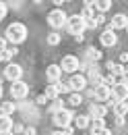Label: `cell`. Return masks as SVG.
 Segmentation results:
<instances>
[{"label":"cell","instance_id":"52a82bcc","mask_svg":"<svg viewBox=\"0 0 128 135\" xmlns=\"http://www.w3.org/2000/svg\"><path fill=\"white\" fill-rule=\"evenodd\" d=\"M21 77H23V69L19 67V65H8V67L4 69V79H8V81H21Z\"/></svg>","mask_w":128,"mask_h":135},{"label":"cell","instance_id":"f6af8a7d","mask_svg":"<svg viewBox=\"0 0 128 135\" xmlns=\"http://www.w3.org/2000/svg\"><path fill=\"white\" fill-rule=\"evenodd\" d=\"M126 31H128V25H126Z\"/></svg>","mask_w":128,"mask_h":135},{"label":"cell","instance_id":"836d02e7","mask_svg":"<svg viewBox=\"0 0 128 135\" xmlns=\"http://www.w3.org/2000/svg\"><path fill=\"white\" fill-rule=\"evenodd\" d=\"M6 50V37H0V52Z\"/></svg>","mask_w":128,"mask_h":135},{"label":"cell","instance_id":"603a6c76","mask_svg":"<svg viewBox=\"0 0 128 135\" xmlns=\"http://www.w3.org/2000/svg\"><path fill=\"white\" fill-rule=\"evenodd\" d=\"M95 8L103 15L105 11H110V8H112V2H110V0H99V2H95Z\"/></svg>","mask_w":128,"mask_h":135},{"label":"cell","instance_id":"f546056e","mask_svg":"<svg viewBox=\"0 0 128 135\" xmlns=\"http://www.w3.org/2000/svg\"><path fill=\"white\" fill-rule=\"evenodd\" d=\"M58 87H60V94H66V91H70V85H68V83H62V81L58 83Z\"/></svg>","mask_w":128,"mask_h":135},{"label":"cell","instance_id":"44dd1931","mask_svg":"<svg viewBox=\"0 0 128 135\" xmlns=\"http://www.w3.org/2000/svg\"><path fill=\"white\" fill-rule=\"evenodd\" d=\"M74 125H77L79 129H87V127L91 125V118H89V114H79V117H74Z\"/></svg>","mask_w":128,"mask_h":135},{"label":"cell","instance_id":"e575fe53","mask_svg":"<svg viewBox=\"0 0 128 135\" xmlns=\"http://www.w3.org/2000/svg\"><path fill=\"white\" fill-rule=\"evenodd\" d=\"M116 127H124V117H116Z\"/></svg>","mask_w":128,"mask_h":135},{"label":"cell","instance_id":"484cf974","mask_svg":"<svg viewBox=\"0 0 128 135\" xmlns=\"http://www.w3.org/2000/svg\"><path fill=\"white\" fill-rule=\"evenodd\" d=\"M0 54H2V60H13V56L19 54V52H17V48H6V50L0 52Z\"/></svg>","mask_w":128,"mask_h":135},{"label":"cell","instance_id":"60d3db41","mask_svg":"<svg viewBox=\"0 0 128 135\" xmlns=\"http://www.w3.org/2000/svg\"><path fill=\"white\" fill-rule=\"evenodd\" d=\"M52 135H64V133H62V131H54Z\"/></svg>","mask_w":128,"mask_h":135},{"label":"cell","instance_id":"ab89813d","mask_svg":"<svg viewBox=\"0 0 128 135\" xmlns=\"http://www.w3.org/2000/svg\"><path fill=\"white\" fill-rule=\"evenodd\" d=\"M46 102H48V98H46L44 94H41V96H37V104H46Z\"/></svg>","mask_w":128,"mask_h":135},{"label":"cell","instance_id":"4316f807","mask_svg":"<svg viewBox=\"0 0 128 135\" xmlns=\"http://www.w3.org/2000/svg\"><path fill=\"white\" fill-rule=\"evenodd\" d=\"M60 40H62V35L56 33V31H52V33L48 35V44H50V46H56V44H60Z\"/></svg>","mask_w":128,"mask_h":135},{"label":"cell","instance_id":"8fae6325","mask_svg":"<svg viewBox=\"0 0 128 135\" xmlns=\"http://www.w3.org/2000/svg\"><path fill=\"white\" fill-rule=\"evenodd\" d=\"M68 85H70V89H74V91L79 94V91H83V89L87 87V77H85V75H72L70 81H68Z\"/></svg>","mask_w":128,"mask_h":135},{"label":"cell","instance_id":"7a4b0ae2","mask_svg":"<svg viewBox=\"0 0 128 135\" xmlns=\"http://www.w3.org/2000/svg\"><path fill=\"white\" fill-rule=\"evenodd\" d=\"M66 21H68V15L64 13L62 8H54V11H50V15H48L50 27H54V29L66 27Z\"/></svg>","mask_w":128,"mask_h":135},{"label":"cell","instance_id":"2e32d148","mask_svg":"<svg viewBox=\"0 0 128 135\" xmlns=\"http://www.w3.org/2000/svg\"><path fill=\"white\" fill-rule=\"evenodd\" d=\"M17 110H21L25 117L27 114H31L33 118H37V110H35V106L33 104H27V102H21V104H17Z\"/></svg>","mask_w":128,"mask_h":135},{"label":"cell","instance_id":"d6986e66","mask_svg":"<svg viewBox=\"0 0 128 135\" xmlns=\"http://www.w3.org/2000/svg\"><path fill=\"white\" fill-rule=\"evenodd\" d=\"M8 131H13V118L0 114V135H2V133H8Z\"/></svg>","mask_w":128,"mask_h":135},{"label":"cell","instance_id":"ee69618b","mask_svg":"<svg viewBox=\"0 0 128 135\" xmlns=\"http://www.w3.org/2000/svg\"><path fill=\"white\" fill-rule=\"evenodd\" d=\"M0 60H2V54H0Z\"/></svg>","mask_w":128,"mask_h":135},{"label":"cell","instance_id":"74e56055","mask_svg":"<svg viewBox=\"0 0 128 135\" xmlns=\"http://www.w3.org/2000/svg\"><path fill=\"white\" fill-rule=\"evenodd\" d=\"M13 131H15V133H21V131H25V127H23V125H15Z\"/></svg>","mask_w":128,"mask_h":135},{"label":"cell","instance_id":"b9f144b4","mask_svg":"<svg viewBox=\"0 0 128 135\" xmlns=\"http://www.w3.org/2000/svg\"><path fill=\"white\" fill-rule=\"evenodd\" d=\"M2 135H13V131H8V133H2Z\"/></svg>","mask_w":128,"mask_h":135},{"label":"cell","instance_id":"7402d4cb","mask_svg":"<svg viewBox=\"0 0 128 135\" xmlns=\"http://www.w3.org/2000/svg\"><path fill=\"white\" fill-rule=\"evenodd\" d=\"M85 56H87V60H91V62H93V60H99V58H101V52L97 50V48H93V46H91V48H87V50H85Z\"/></svg>","mask_w":128,"mask_h":135},{"label":"cell","instance_id":"1f68e13d","mask_svg":"<svg viewBox=\"0 0 128 135\" xmlns=\"http://www.w3.org/2000/svg\"><path fill=\"white\" fill-rule=\"evenodd\" d=\"M91 135H112V131L110 129H99V131H93Z\"/></svg>","mask_w":128,"mask_h":135},{"label":"cell","instance_id":"d590c367","mask_svg":"<svg viewBox=\"0 0 128 135\" xmlns=\"http://www.w3.org/2000/svg\"><path fill=\"white\" fill-rule=\"evenodd\" d=\"M62 133L64 135H72L74 133V127H66V129H62Z\"/></svg>","mask_w":128,"mask_h":135},{"label":"cell","instance_id":"e0dca14e","mask_svg":"<svg viewBox=\"0 0 128 135\" xmlns=\"http://www.w3.org/2000/svg\"><path fill=\"white\" fill-rule=\"evenodd\" d=\"M48 100H58V96H60V87H58V83H50L48 87H46V94H44Z\"/></svg>","mask_w":128,"mask_h":135},{"label":"cell","instance_id":"ba28073f","mask_svg":"<svg viewBox=\"0 0 128 135\" xmlns=\"http://www.w3.org/2000/svg\"><path fill=\"white\" fill-rule=\"evenodd\" d=\"M46 79H48L50 83H60V79H62V69H60V65H50L46 69Z\"/></svg>","mask_w":128,"mask_h":135},{"label":"cell","instance_id":"4dcf8cb0","mask_svg":"<svg viewBox=\"0 0 128 135\" xmlns=\"http://www.w3.org/2000/svg\"><path fill=\"white\" fill-rule=\"evenodd\" d=\"M4 17H6V4H4V2H0V21H2Z\"/></svg>","mask_w":128,"mask_h":135},{"label":"cell","instance_id":"6da1fadb","mask_svg":"<svg viewBox=\"0 0 128 135\" xmlns=\"http://www.w3.org/2000/svg\"><path fill=\"white\" fill-rule=\"evenodd\" d=\"M4 37H6V42H10V44H21V42L27 40V27H25L23 23H13V25L6 27Z\"/></svg>","mask_w":128,"mask_h":135},{"label":"cell","instance_id":"7c38bea8","mask_svg":"<svg viewBox=\"0 0 128 135\" xmlns=\"http://www.w3.org/2000/svg\"><path fill=\"white\" fill-rule=\"evenodd\" d=\"M99 42H101L103 46L112 48V46H116V44H118V35H116V31H114V29H105V31L101 33V37H99Z\"/></svg>","mask_w":128,"mask_h":135},{"label":"cell","instance_id":"83f0119b","mask_svg":"<svg viewBox=\"0 0 128 135\" xmlns=\"http://www.w3.org/2000/svg\"><path fill=\"white\" fill-rule=\"evenodd\" d=\"M99 129H105V123H103V118L91 120V133H93V131H99Z\"/></svg>","mask_w":128,"mask_h":135},{"label":"cell","instance_id":"d6a6232c","mask_svg":"<svg viewBox=\"0 0 128 135\" xmlns=\"http://www.w3.org/2000/svg\"><path fill=\"white\" fill-rule=\"evenodd\" d=\"M25 135H37V129L35 127H25Z\"/></svg>","mask_w":128,"mask_h":135},{"label":"cell","instance_id":"8992f818","mask_svg":"<svg viewBox=\"0 0 128 135\" xmlns=\"http://www.w3.org/2000/svg\"><path fill=\"white\" fill-rule=\"evenodd\" d=\"M81 67V62H79V58L77 56H64L62 58V62H60V69H62V73H74V71H79Z\"/></svg>","mask_w":128,"mask_h":135},{"label":"cell","instance_id":"8d00e7d4","mask_svg":"<svg viewBox=\"0 0 128 135\" xmlns=\"http://www.w3.org/2000/svg\"><path fill=\"white\" fill-rule=\"evenodd\" d=\"M122 83L128 85V69H126V67H124V75H122Z\"/></svg>","mask_w":128,"mask_h":135},{"label":"cell","instance_id":"9a60e30c","mask_svg":"<svg viewBox=\"0 0 128 135\" xmlns=\"http://www.w3.org/2000/svg\"><path fill=\"white\" fill-rule=\"evenodd\" d=\"M95 98L99 102H105V100H110L112 98V87H108V85H99V87H95Z\"/></svg>","mask_w":128,"mask_h":135},{"label":"cell","instance_id":"9c48e42d","mask_svg":"<svg viewBox=\"0 0 128 135\" xmlns=\"http://www.w3.org/2000/svg\"><path fill=\"white\" fill-rule=\"evenodd\" d=\"M112 98L118 102H126L128 100V85L126 83H116L112 87Z\"/></svg>","mask_w":128,"mask_h":135},{"label":"cell","instance_id":"5b68a950","mask_svg":"<svg viewBox=\"0 0 128 135\" xmlns=\"http://www.w3.org/2000/svg\"><path fill=\"white\" fill-rule=\"evenodd\" d=\"M27 94H29V85L25 83V81H15V83H13V87H10V96H13L15 100L27 98Z\"/></svg>","mask_w":128,"mask_h":135},{"label":"cell","instance_id":"ffe728a7","mask_svg":"<svg viewBox=\"0 0 128 135\" xmlns=\"http://www.w3.org/2000/svg\"><path fill=\"white\" fill-rule=\"evenodd\" d=\"M15 110H17V104H13V102H2L0 104V114H4V117H10Z\"/></svg>","mask_w":128,"mask_h":135},{"label":"cell","instance_id":"cb8c5ba5","mask_svg":"<svg viewBox=\"0 0 128 135\" xmlns=\"http://www.w3.org/2000/svg\"><path fill=\"white\" fill-rule=\"evenodd\" d=\"M81 17H83V21H91V19H95V11H93V6H85L83 13H81Z\"/></svg>","mask_w":128,"mask_h":135},{"label":"cell","instance_id":"f1b7e54d","mask_svg":"<svg viewBox=\"0 0 128 135\" xmlns=\"http://www.w3.org/2000/svg\"><path fill=\"white\" fill-rule=\"evenodd\" d=\"M68 104H72V106H79V104H83V96H81V94H70V100H68Z\"/></svg>","mask_w":128,"mask_h":135},{"label":"cell","instance_id":"d4e9b609","mask_svg":"<svg viewBox=\"0 0 128 135\" xmlns=\"http://www.w3.org/2000/svg\"><path fill=\"white\" fill-rule=\"evenodd\" d=\"M60 110H64V102L62 100H54L52 104H50V112H60Z\"/></svg>","mask_w":128,"mask_h":135},{"label":"cell","instance_id":"4fadbf2b","mask_svg":"<svg viewBox=\"0 0 128 135\" xmlns=\"http://www.w3.org/2000/svg\"><path fill=\"white\" fill-rule=\"evenodd\" d=\"M126 25H128V17L120 13V15H116V17L110 21L108 29H114V31H116V29H126Z\"/></svg>","mask_w":128,"mask_h":135},{"label":"cell","instance_id":"277c9868","mask_svg":"<svg viewBox=\"0 0 128 135\" xmlns=\"http://www.w3.org/2000/svg\"><path fill=\"white\" fill-rule=\"evenodd\" d=\"M70 120H74V114H72L68 108H64V110H60V112H56V114H54V125H56V127H60V129L70 127Z\"/></svg>","mask_w":128,"mask_h":135},{"label":"cell","instance_id":"5bb4252c","mask_svg":"<svg viewBox=\"0 0 128 135\" xmlns=\"http://www.w3.org/2000/svg\"><path fill=\"white\" fill-rule=\"evenodd\" d=\"M110 104H112L116 117H124V114L128 112V100L126 102H118V100H114V98H110Z\"/></svg>","mask_w":128,"mask_h":135},{"label":"cell","instance_id":"ac0fdd59","mask_svg":"<svg viewBox=\"0 0 128 135\" xmlns=\"http://www.w3.org/2000/svg\"><path fill=\"white\" fill-rule=\"evenodd\" d=\"M105 67L110 71V75H114V77H122V75H124V67H122L120 62H112V60H110Z\"/></svg>","mask_w":128,"mask_h":135},{"label":"cell","instance_id":"f35d334b","mask_svg":"<svg viewBox=\"0 0 128 135\" xmlns=\"http://www.w3.org/2000/svg\"><path fill=\"white\" fill-rule=\"evenodd\" d=\"M126 60H128V52H122V54H120V65L126 62Z\"/></svg>","mask_w":128,"mask_h":135},{"label":"cell","instance_id":"7bdbcfd3","mask_svg":"<svg viewBox=\"0 0 128 135\" xmlns=\"http://www.w3.org/2000/svg\"><path fill=\"white\" fill-rule=\"evenodd\" d=\"M0 98H2V85H0Z\"/></svg>","mask_w":128,"mask_h":135},{"label":"cell","instance_id":"3957f363","mask_svg":"<svg viewBox=\"0 0 128 135\" xmlns=\"http://www.w3.org/2000/svg\"><path fill=\"white\" fill-rule=\"evenodd\" d=\"M66 29L77 37V35H83V31L87 29V25H85V21H83L81 15H72V17H68V21H66Z\"/></svg>","mask_w":128,"mask_h":135},{"label":"cell","instance_id":"30bf717a","mask_svg":"<svg viewBox=\"0 0 128 135\" xmlns=\"http://www.w3.org/2000/svg\"><path fill=\"white\" fill-rule=\"evenodd\" d=\"M105 114H108V106H103V104H91L89 106V118L91 120L103 118Z\"/></svg>","mask_w":128,"mask_h":135}]
</instances>
